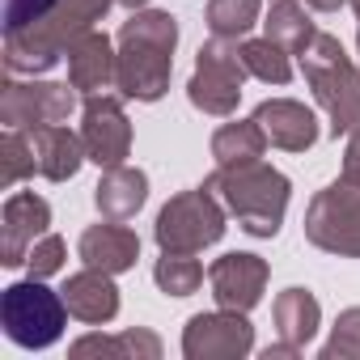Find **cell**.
Masks as SVG:
<instances>
[{
    "label": "cell",
    "instance_id": "obj_1",
    "mask_svg": "<svg viewBox=\"0 0 360 360\" xmlns=\"http://www.w3.org/2000/svg\"><path fill=\"white\" fill-rule=\"evenodd\" d=\"M178 47V22L161 9H136L119 30V77L115 89L131 102H157L169 89Z\"/></svg>",
    "mask_w": 360,
    "mask_h": 360
},
{
    "label": "cell",
    "instance_id": "obj_2",
    "mask_svg": "<svg viewBox=\"0 0 360 360\" xmlns=\"http://www.w3.org/2000/svg\"><path fill=\"white\" fill-rule=\"evenodd\" d=\"M204 187L225 204L229 217H238V225L250 238H276L280 233L292 183L276 165H267L263 157L246 161V165H217L204 178Z\"/></svg>",
    "mask_w": 360,
    "mask_h": 360
},
{
    "label": "cell",
    "instance_id": "obj_3",
    "mask_svg": "<svg viewBox=\"0 0 360 360\" xmlns=\"http://www.w3.org/2000/svg\"><path fill=\"white\" fill-rule=\"evenodd\" d=\"M119 0H56V9L47 18H39L26 30L5 34V68L13 77H39L47 68H56L68 47L94 30V22L106 18V9Z\"/></svg>",
    "mask_w": 360,
    "mask_h": 360
},
{
    "label": "cell",
    "instance_id": "obj_4",
    "mask_svg": "<svg viewBox=\"0 0 360 360\" xmlns=\"http://www.w3.org/2000/svg\"><path fill=\"white\" fill-rule=\"evenodd\" d=\"M301 72H305V85L314 89L318 106L330 119V131L352 136L360 127V68L352 64L343 43L335 34L318 30V39L301 51Z\"/></svg>",
    "mask_w": 360,
    "mask_h": 360
},
{
    "label": "cell",
    "instance_id": "obj_5",
    "mask_svg": "<svg viewBox=\"0 0 360 360\" xmlns=\"http://www.w3.org/2000/svg\"><path fill=\"white\" fill-rule=\"evenodd\" d=\"M0 326H5V335L26 347V352H43L51 347L64 326H68V305L60 292H51L43 280H18L9 284L5 292H0Z\"/></svg>",
    "mask_w": 360,
    "mask_h": 360
},
{
    "label": "cell",
    "instance_id": "obj_6",
    "mask_svg": "<svg viewBox=\"0 0 360 360\" xmlns=\"http://www.w3.org/2000/svg\"><path fill=\"white\" fill-rule=\"evenodd\" d=\"M153 238H157L161 250L200 255V250H208V246H217L225 238V204L208 187H195V191L174 195L157 212Z\"/></svg>",
    "mask_w": 360,
    "mask_h": 360
},
{
    "label": "cell",
    "instance_id": "obj_7",
    "mask_svg": "<svg viewBox=\"0 0 360 360\" xmlns=\"http://www.w3.org/2000/svg\"><path fill=\"white\" fill-rule=\"evenodd\" d=\"M305 238L339 259H360V187L339 178L305 208Z\"/></svg>",
    "mask_w": 360,
    "mask_h": 360
},
{
    "label": "cell",
    "instance_id": "obj_8",
    "mask_svg": "<svg viewBox=\"0 0 360 360\" xmlns=\"http://www.w3.org/2000/svg\"><path fill=\"white\" fill-rule=\"evenodd\" d=\"M246 64H242V51L238 43H225V39H212L200 47L195 56V72L187 81V98L195 110L204 115H217V119H229L242 102V85H246Z\"/></svg>",
    "mask_w": 360,
    "mask_h": 360
},
{
    "label": "cell",
    "instance_id": "obj_9",
    "mask_svg": "<svg viewBox=\"0 0 360 360\" xmlns=\"http://www.w3.org/2000/svg\"><path fill=\"white\" fill-rule=\"evenodd\" d=\"M77 110L72 81H5L0 89V123L39 131L51 123H68Z\"/></svg>",
    "mask_w": 360,
    "mask_h": 360
},
{
    "label": "cell",
    "instance_id": "obj_10",
    "mask_svg": "<svg viewBox=\"0 0 360 360\" xmlns=\"http://www.w3.org/2000/svg\"><path fill=\"white\" fill-rule=\"evenodd\" d=\"M255 347V326L238 309L195 314L183 330V356L187 360H242Z\"/></svg>",
    "mask_w": 360,
    "mask_h": 360
},
{
    "label": "cell",
    "instance_id": "obj_11",
    "mask_svg": "<svg viewBox=\"0 0 360 360\" xmlns=\"http://www.w3.org/2000/svg\"><path fill=\"white\" fill-rule=\"evenodd\" d=\"M81 140H85V157L102 169L110 165H123L131 157V123H127V110L119 98L110 94H98V98H85V110H81Z\"/></svg>",
    "mask_w": 360,
    "mask_h": 360
},
{
    "label": "cell",
    "instance_id": "obj_12",
    "mask_svg": "<svg viewBox=\"0 0 360 360\" xmlns=\"http://www.w3.org/2000/svg\"><path fill=\"white\" fill-rule=\"evenodd\" d=\"M267 259L259 255H246V250H233V255H221L212 267H208V284H212V301L221 309H238V314H250L263 292H267Z\"/></svg>",
    "mask_w": 360,
    "mask_h": 360
},
{
    "label": "cell",
    "instance_id": "obj_13",
    "mask_svg": "<svg viewBox=\"0 0 360 360\" xmlns=\"http://www.w3.org/2000/svg\"><path fill=\"white\" fill-rule=\"evenodd\" d=\"M51 229V204L34 191H13L0 208V263L26 267L30 246Z\"/></svg>",
    "mask_w": 360,
    "mask_h": 360
},
{
    "label": "cell",
    "instance_id": "obj_14",
    "mask_svg": "<svg viewBox=\"0 0 360 360\" xmlns=\"http://www.w3.org/2000/svg\"><path fill=\"white\" fill-rule=\"evenodd\" d=\"M115 77H119V51L102 30H89L68 47V81L81 98L115 89Z\"/></svg>",
    "mask_w": 360,
    "mask_h": 360
},
{
    "label": "cell",
    "instance_id": "obj_15",
    "mask_svg": "<svg viewBox=\"0 0 360 360\" xmlns=\"http://www.w3.org/2000/svg\"><path fill=\"white\" fill-rule=\"evenodd\" d=\"M68 314L85 326H102L119 314V288H115V276L110 271H98V267H81L64 280L60 288Z\"/></svg>",
    "mask_w": 360,
    "mask_h": 360
},
{
    "label": "cell",
    "instance_id": "obj_16",
    "mask_svg": "<svg viewBox=\"0 0 360 360\" xmlns=\"http://www.w3.org/2000/svg\"><path fill=\"white\" fill-rule=\"evenodd\" d=\"M255 119L263 123L267 140L284 153H305V148L318 144V119L297 98H267V102H259Z\"/></svg>",
    "mask_w": 360,
    "mask_h": 360
},
{
    "label": "cell",
    "instance_id": "obj_17",
    "mask_svg": "<svg viewBox=\"0 0 360 360\" xmlns=\"http://www.w3.org/2000/svg\"><path fill=\"white\" fill-rule=\"evenodd\" d=\"M77 255H81L85 267H98V271L119 276V271H131V267H136V259H140V238H136L123 221H106V217H102L98 225H89V229L81 233Z\"/></svg>",
    "mask_w": 360,
    "mask_h": 360
},
{
    "label": "cell",
    "instance_id": "obj_18",
    "mask_svg": "<svg viewBox=\"0 0 360 360\" xmlns=\"http://www.w3.org/2000/svg\"><path fill=\"white\" fill-rule=\"evenodd\" d=\"M148 200V174L136 169V165H110L102 169L98 187H94V204L106 221H131Z\"/></svg>",
    "mask_w": 360,
    "mask_h": 360
},
{
    "label": "cell",
    "instance_id": "obj_19",
    "mask_svg": "<svg viewBox=\"0 0 360 360\" xmlns=\"http://www.w3.org/2000/svg\"><path fill=\"white\" fill-rule=\"evenodd\" d=\"M30 140H34L39 174L47 178V183H68V178L81 169V161H89L81 131H72V127H64V123L39 127V131H30Z\"/></svg>",
    "mask_w": 360,
    "mask_h": 360
},
{
    "label": "cell",
    "instance_id": "obj_20",
    "mask_svg": "<svg viewBox=\"0 0 360 360\" xmlns=\"http://www.w3.org/2000/svg\"><path fill=\"white\" fill-rule=\"evenodd\" d=\"M271 318H276L280 339L301 352L318 335V326H322V305H318V297L309 288H284L276 297V305H271Z\"/></svg>",
    "mask_w": 360,
    "mask_h": 360
},
{
    "label": "cell",
    "instance_id": "obj_21",
    "mask_svg": "<svg viewBox=\"0 0 360 360\" xmlns=\"http://www.w3.org/2000/svg\"><path fill=\"white\" fill-rule=\"evenodd\" d=\"M263 30H267V39L280 43L288 56H301V51L318 39V26H314V18H309V5H305V0H271Z\"/></svg>",
    "mask_w": 360,
    "mask_h": 360
},
{
    "label": "cell",
    "instance_id": "obj_22",
    "mask_svg": "<svg viewBox=\"0 0 360 360\" xmlns=\"http://www.w3.org/2000/svg\"><path fill=\"white\" fill-rule=\"evenodd\" d=\"M68 356H110V360H157L161 339L153 330H123V335H85L68 347Z\"/></svg>",
    "mask_w": 360,
    "mask_h": 360
},
{
    "label": "cell",
    "instance_id": "obj_23",
    "mask_svg": "<svg viewBox=\"0 0 360 360\" xmlns=\"http://www.w3.org/2000/svg\"><path fill=\"white\" fill-rule=\"evenodd\" d=\"M267 131L259 119H238V123H221L212 131V157L217 165H246V161H259L263 148H267Z\"/></svg>",
    "mask_w": 360,
    "mask_h": 360
},
{
    "label": "cell",
    "instance_id": "obj_24",
    "mask_svg": "<svg viewBox=\"0 0 360 360\" xmlns=\"http://www.w3.org/2000/svg\"><path fill=\"white\" fill-rule=\"evenodd\" d=\"M153 280L165 297H191L204 284V263L195 255H183V250H161V259L153 267Z\"/></svg>",
    "mask_w": 360,
    "mask_h": 360
},
{
    "label": "cell",
    "instance_id": "obj_25",
    "mask_svg": "<svg viewBox=\"0 0 360 360\" xmlns=\"http://www.w3.org/2000/svg\"><path fill=\"white\" fill-rule=\"evenodd\" d=\"M259 9L263 0H208V30L212 39L238 43L259 26Z\"/></svg>",
    "mask_w": 360,
    "mask_h": 360
},
{
    "label": "cell",
    "instance_id": "obj_26",
    "mask_svg": "<svg viewBox=\"0 0 360 360\" xmlns=\"http://www.w3.org/2000/svg\"><path fill=\"white\" fill-rule=\"evenodd\" d=\"M39 174V161H34V140L30 131L22 127H5L0 136V187H18L26 178Z\"/></svg>",
    "mask_w": 360,
    "mask_h": 360
},
{
    "label": "cell",
    "instance_id": "obj_27",
    "mask_svg": "<svg viewBox=\"0 0 360 360\" xmlns=\"http://www.w3.org/2000/svg\"><path fill=\"white\" fill-rule=\"evenodd\" d=\"M238 51H242V64H246L250 77H259L267 85H288L292 81V64H288V51L280 43H271V39H246Z\"/></svg>",
    "mask_w": 360,
    "mask_h": 360
},
{
    "label": "cell",
    "instance_id": "obj_28",
    "mask_svg": "<svg viewBox=\"0 0 360 360\" xmlns=\"http://www.w3.org/2000/svg\"><path fill=\"white\" fill-rule=\"evenodd\" d=\"M335 356L339 360H360V305H352L335 318V330L322 347V360H335Z\"/></svg>",
    "mask_w": 360,
    "mask_h": 360
},
{
    "label": "cell",
    "instance_id": "obj_29",
    "mask_svg": "<svg viewBox=\"0 0 360 360\" xmlns=\"http://www.w3.org/2000/svg\"><path fill=\"white\" fill-rule=\"evenodd\" d=\"M64 259H68V246H64V238L60 233H43L34 246H30V255H26V271L34 276V280H47V276H56L60 267H64Z\"/></svg>",
    "mask_w": 360,
    "mask_h": 360
},
{
    "label": "cell",
    "instance_id": "obj_30",
    "mask_svg": "<svg viewBox=\"0 0 360 360\" xmlns=\"http://www.w3.org/2000/svg\"><path fill=\"white\" fill-rule=\"evenodd\" d=\"M56 9V0H5V34L34 26L39 18H47Z\"/></svg>",
    "mask_w": 360,
    "mask_h": 360
},
{
    "label": "cell",
    "instance_id": "obj_31",
    "mask_svg": "<svg viewBox=\"0 0 360 360\" xmlns=\"http://www.w3.org/2000/svg\"><path fill=\"white\" fill-rule=\"evenodd\" d=\"M343 178L360 187V127L347 136V148H343Z\"/></svg>",
    "mask_w": 360,
    "mask_h": 360
},
{
    "label": "cell",
    "instance_id": "obj_32",
    "mask_svg": "<svg viewBox=\"0 0 360 360\" xmlns=\"http://www.w3.org/2000/svg\"><path fill=\"white\" fill-rule=\"evenodd\" d=\"M305 5H309L314 13H339V9L347 5V0H305Z\"/></svg>",
    "mask_w": 360,
    "mask_h": 360
},
{
    "label": "cell",
    "instance_id": "obj_33",
    "mask_svg": "<svg viewBox=\"0 0 360 360\" xmlns=\"http://www.w3.org/2000/svg\"><path fill=\"white\" fill-rule=\"evenodd\" d=\"M119 5H127V9L136 13V9H144V5H148V0H119Z\"/></svg>",
    "mask_w": 360,
    "mask_h": 360
},
{
    "label": "cell",
    "instance_id": "obj_34",
    "mask_svg": "<svg viewBox=\"0 0 360 360\" xmlns=\"http://www.w3.org/2000/svg\"><path fill=\"white\" fill-rule=\"evenodd\" d=\"M347 5L356 9V22H360V0H347ZM356 34H360V26H356Z\"/></svg>",
    "mask_w": 360,
    "mask_h": 360
},
{
    "label": "cell",
    "instance_id": "obj_35",
    "mask_svg": "<svg viewBox=\"0 0 360 360\" xmlns=\"http://www.w3.org/2000/svg\"><path fill=\"white\" fill-rule=\"evenodd\" d=\"M356 51H360V34H356Z\"/></svg>",
    "mask_w": 360,
    "mask_h": 360
}]
</instances>
